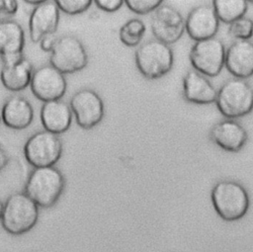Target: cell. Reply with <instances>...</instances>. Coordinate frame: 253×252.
Here are the masks:
<instances>
[{
  "instance_id": "obj_2",
  "label": "cell",
  "mask_w": 253,
  "mask_h": 252,
  "mask_svg": "<svg viewBox=\"0 0 253 252\" xmlns=\"http://www.w3.org/2000/svg\"><path fill=\"white\" fill-rule=\"evenodd\" d=\"M64 186V177L57 168H35L28 178L25 193L38 207L50 208L58 201Z\"/></svg>"
},
{
  "instance_id": "obj_14",
  "label": "cell",
  "mask_w": 253,
  "mask_h": 252,
  "mask_svg": "<svg viewBox=\"0 0 253 252\" xmlns=\"http://www.w3.org/2000/svg\"><path fill=\"white\" fill-rule=\"evenodd\" d=\"M24 46L25 33L21 25L11 20H0V56L3 64L24 58Z\"/></svg>"
},
{
  "instance_id": "obj_16",
  "label": "cell",
  "mask_w": 253,
  "mask_h": 252,
  "mask_svg": "<svg viewBox=\"0 0 253 252\" xmlns=\"http://www.w3.org/2000/svg\"><path fill=\"white\" fill-rule=\"evenodd\" d=\"M211 139L225 151L238 152L247 142V131L237 122L225 120L215 124L211 129Z\"/></svg>"
},
{
  "instance_id": "obj_5",
  "label": "cell",
  "mask_w": 253,
  "mask_h": 252,
  "mask_svg": "<svg viewBox=\"0 0 253 252\" xmlns=\"http://www.w3.org/2000/svg\"><path fill=\"white\" fill-rule=\"evenodd\" d=\"M174 62L171 47L157 40L148 41L135 51V64L138 71L147 79H158L167 74Z\"/></svg>"
},
{
  "instance_id": "obj_33",
  "label": "cell",
  "mask_w": 253,
  "mask_h": 252,
  "mask_svg": "<svg viewBox=\"0 0 253 252\" xmlns=\"http://www.w3.org/2000/svg\"><path fill=\"white\" fill-rule=\"evenodd\" d=\"M0 118H1V115H0Z\"/></svg>"
},
{
  "instance_id": "obj_3",
  "label": "cell",
  "mask_w": 253,
  "mask_h": 252,
  "mask_svg": "<svg viewBox=\"0 0 253 252\" xmlns=\"http://www.w3.org/2000/svg\"><path fill=\"white\" fill-rule=\"evenodd\" d=\"M38 218V205L26 193H15L4 204L1 222L8 233L20 235L30 231Z\"/></svg>"
},
{
  "instance_id": "obj_28",
  "label": "cell",
  "mask_w": 253,
  "mask_h": 252,
  "mask_svg": "<svg viewBox=\"0 0 253 252\" xmlns=\"http://www.w3.org/2000/svg\"><path fill=\"white\" fill-rule=\"evenodd\" d=\"M56 40L52 36H46L41 41V48L43 51H51L54 47Z\"/></svg>"
},
{
  "instance_id": "obj_23",
  "label": "cell",
  "mask_w": 253,
  "mask_h": 252,
  "mask_svg": "<svg viewBox=\"0 0 253 252\" xmlns=\"http://www.w3.org/2000/svg\"><path fill=\"white\" fill-rule=\"evenodd\" d=\"M228 34L237 41H248L253 36V21L242 17L229 25Z\"/></svg>"
},
{
  "instance_id": "obj_19",
  "label": "cell",
  "mask_w": 253,
  "mask_h": 252,
  "mask_svg": "<svg viewBox=\"0 0 253 252\" xmlns=\"http://www.w3.org/2000/svg\"><path fill=\"white\" fill-rule=\"evenodd\" d=\"M34 119V110L30 102L21 96H11L1 110V120L4 125L13 129L28 127Z\"/></svg>"
},
{
  "instance_id": "obj_22",
  "label": "cell",
  "mask_w": 253,
  "mask_h": 252,
  "mask_svg": "<svg viewBox=\"0 0 253 252\" xmlns=\"http://www.w3.org/2000/svg\"><path fill=\"white\" fill-rule=\"evenodd\" d=\"M145 25L139 19H130L120 29V40L126 46H136L145 34Z\"/></svg>"
},
{
  "instance_id": "obj_29",
  "label": "cell",
  "mask_w": 253,
  "mask_h": 252,
  "mask_svg": "<svg viewBox=\"0 0 253 252\" xmlns=\"http://www.w3.org/2000/svg\"><path fill=\"white\" fill-rule=\"evenodd\" d=\"M8 163V156L4 149L0 146V171L5 168V166Z\"/></svg>"
},
{
  "instance_id": "obj_26",
  "label": "cell",
  "mask_w": 253,
  "mask_h": 252,
  "mask_svg": "<svg viewBox=\"0 0 253 252\" xmlns=\"http://www.w3.org/2000/svg\"><path fill=\"white\" fill-rule=\"evenodd\" d=\"M96 6L105 12H115L119 10L125 1L123 0H95Z\"/></svg>"
},
{
  "instance_id": "obj_15",
  "label": "cell",
  "mask_w": 253,
  "mask_h": 252,
  "mask_svg": "<svg viewBox=\"0 0 253 252\" xmlns=\"http://www.w3.org/2000/svg\"><path fill=\"white\" fill-rule=\"evenodd\" d=\"M226 69L237 79L253 75V42L235 41L225 51Z\"/></svg>"
},
{
  "instance_id": "obj_11",
  "label": "cell",
  "mask_w": 253,
  "mask_h": 252,
  "mask_svg": "<svg viewBox=\"0 0 253 252\" xmlns=\"http://www.w3.org/2000/svg\"><path fill=\"white\" fill-rule=\"evenodd\" d=\"M30 86L35 97L45 103L60 100L65 94L67 83L60 71L45 65L34 71Z\"/></svg>"
},
{
  "instance_id": "obj_18",
  "label": "cell",
  "mask_w": 253,
  "mask_h": 252,
  "mask_svg": "<svg viewBox=\"0 0 253 252\" xmlns=\"http://www.w3.org/2000/svg\"><path fill=\"white\" fill-rule=\"evenodd\" d=\"M41 122L44 130L58 135L70 127L72 111L61 100L45 102L41 108Z\"/></svg>"
},
{
  "instance_id": "obj_21",
  "label": "cell",
  "mask_w": 253,
  "mask_h": 252,
  "mask_svg": "<svg viewBox=\"0 0 253 252\" xmlns=\"http://www.w3.org/2000/svg\"><path fill=\"white\" fill-rule=\"evenodd\" d=\"M212 7L218 21L232 24L245 15L248 5L245 0H215Z\"/></svg>"
},
{
  "instance_id": "obj_8",
  "label": "cell",
  "mask_w": 253,
  "mask_h": 252,
  "mask_svg": "<svg viewBox=\"0 0 253 252\" xmlns=\"http://www.w3.org/2000/svg\"><path fill=\"white\" fill-rule=\"evenodd\" d=\"M192 66L201 74L217 76L225 62V49L222 42L216 38L196 42L190 51Z\"/></svg>"
},
{
  "instance_id": "obj_6",
  "label": "cell",
  "mask_w": 253,
  "mask_h": 252,
  "mask_svg": "<svg viewBox=\"0 0 253 252\" xmlns=\"http://www.w3.org/2000/svg\"><path fill=\"white\" fill-rule=\"evenodd\" d=\"M61 153V139L57 134L47 130L35 132L24 146L25 158L35 168L53 166L59 160Z\"/></svg>"
},
{
  "instance_id": "obj_12",
  "label": "cell",
  "mask_w": 253,
  "mask_h": 252,
  "mask_svg": "<svg viewBox=\"0 0 253 252\" xmlns=\"http://www.w3.org/2000/svg\"><path fill=\"white\" fill-rule=\"evenodd\" d=\"M59 9L53 0L42 1L33 10L29 20L30 39L41 42L46 36H52L58 27Z\"/></svg>"
},
{
  "instance_id": "obj_27",
  "label": "cell",
  "mask_w": 253,
  "mask_h": 252,
  "mask_svg": "<svg viewBox=\"0 0 253 252\" xmlns=\"http://www.w3.org/2000/svg\"><path fill=\"white\" fill-rule=\"evenodd\" d=\"M18 10V2L15 0H0V14L13 16Z\"/></svg>"
},
{
  "instance_id": "obj_32",
  "label": "cell",
  "mask_w": 253,
  "mask_h": 252,
  "mask_svg": "<svg viewBox=\"0 0 253 252\" xmlns=\"http://www.w3.org/2000/svg\"><path fill=\"white\" fill-rule=\"evenodd\" d=\"M251 2H252V3H253V1H251Z\"/></svg>"
},
{
  "instance_id": "obj_24",
  "label": "cell",
  "mask_w": 253,
  "mask_h": 252,
  "mask_svg": "<svg viewBox=\"0 0 253 252\" xmlns=\"http://www.w3.org/2000/svg\"><path fill=\"white\" fill-rule=\"evenodd\" d=\"M59 10L68 15H77L85 12L92 4L91 0H55Z\"/></svg>"
},
{
  "instance_id": "obj_13",
  "label": "cell",
  "mask_w": 253,
  "mask_h": 252,
  "mask_svg": "<svg viewBox=\"0 0 253 252\" xmlns=\"http://www.w3.org/2000/svg\"><path fill=\"white\" fill-rule=\"evenodd\" d=\"M219 21L213 7L201 5L194 8L185 21V30L189 37L196 41L214 38L217 33Z\"/></svg>"
},
{
  "instance_id": "obj_25",
  "label": "cell",
  "mask_w": 253,
  "mask_h": 252,
  "mask_svg": "<svg viewBox=\"0 0 253 252\" xmlns=\"http://www.w3.org/2000/svg\"><path fill=\"white\" fill-rule=\"evenodd\" d=\"M125 3L126 4L127 8L130 11L138 15H144L152 11H155L161 4H163V1L161 0H126Z\"/></svg>"
},
{
  "instance_id": "obj_10",
  "label": "cell",
  "mask_w": 253,
  "mask_h": 252,
  "mask_svg": "<svg viewBox=\"0 0 253 252\" xmlns=\"http://www.w3.org/2000/svg\"><path fill=\"white\" fill-rule=\"evenodd\" d=\"M151 31L157 41L166 44L174 43L184 34V18L174 7L161 4L152 15Z\"/></svg>"
},
{
  "instance_id": "obj_20",
  "label": "cell",
  "mask_w": 253,
  "mask_h": 252,
  "mask_svg": "<svg viewBox=\"0 0 253 252\" xmlns=\"http://www.w3.org/2000/svg\"><path fill=\"white\" fill-rule=\"evenodd\" d=\"M34 71L32 63L28 59L22 58L13 63L3 64L0 79L6 89L19 92L31 84Z\"/></svg>"
},
{
  "instance_id": "obj_9",
  "label": "cell",
  "mask_w": 253,
  "mask_h": 252,
  "mask_svg": "<svg viewBox=\"0 0 253 252\" xmlns=\"http://www.w3.org/2000/svg\"><path fill=\"white\" fill-rule=\"evenodd\" d=\"M69 107L75 116L77 125L82 128L96 126L104 117V104L95 91L81 89L73 94Z\"/></svg>"
},
{
  "instance_id": "obj_4",
  "label": "cell",
  "mask_w": 253,
  "mask_h": 252,
  "mask_svg": "<svg viewBox=\"0 0 253 252\" xmlns=\"http://www.w3.org/2000/svg\"><path fill=\"white\" fill-rule=\"evenodd\" d=\"M215 104L228 120L244 117L253 110V88L243 79H229L219 88Z\"/></svg>"
},
{
  "instance_id": "obj_30",
  "label": "cell",
  "mask_w": 253,
  "mask_h": 252,
  "mask_svg": "<svg viewBox=\"0 0 253 252\" xmlns=\"http://www.w3.org/2000/svg\"><path fill=\"white\" fill-rule=\"evenodd\" d=\"M42 2V1H26V3H28V4H33V5H35V6L40 5Z\"/></svg>"
},
{
  "instance_id": "obj_1",
  "label": "cell",
  "mask_w": 253,
  "mask_h": 252,
  "mask_svg": "<svg viewBox=\"0 0 253 252\" xmlns=\"http://www.w3.org/2000/svg\"><path fill=\"white\" fill-rule=\"evenodd\" d=\"M211 198L214 210L225 221L239 220L249 209L247 191L232 180L217 182L211 190Z\"/></svg>"
},
{
  "instance_id": "obj_17",
  "label": "cell",
  "mask_w": 253,
  "mask_h": 252,
  "mask_svg": "<svg viewBox=\"0 0 253 252\" xmlns=\"http://www.w3.org/2000/svg\"><path fill=\"white\" fill-rule=\"evenodd\" d=\"M183 95L190 103L209 105L215 103L217 92L204 75L196 70H189L183 78Z\"/></svg>"
},
{
  "instance_id": "obj_31",
  "label": "cell",
  "mask_w": 253,
  "mask_h": 252,
  "mask_svg": "<svg viewBox=\"0 0 253 252\" xmlns=\"http://www.w3.org/2000/svg\"><path fill=\"white\" fill-rule=\"evenodd\" d=\"M3 207L4 205L2 204V202L0 201V219H1V216H2V211H3Z\"/></svg>"
},
{
  "instance_id": "obj_7",
  "label": "cell",
  "mask_w": 253,
  "mask_h": 252,
  "mask_svg": "<svg viewBox=\"0 0 253 252\" xmlns=\"http://www.w3.org/2000/svg\"><path fill=\"white\" fill-rule=\"evenodd\" d=\"M49 61L62 74H70L82 70L87 65L88 56L84 45L76 37L63 36L56 40Z\"/></svg>"
}]
</instances>
